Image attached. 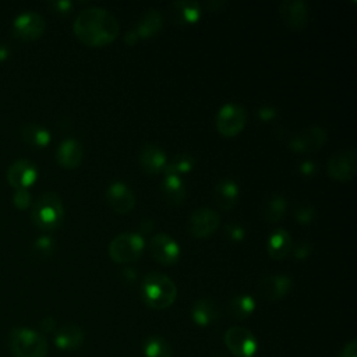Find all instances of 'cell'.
Instances as JSON below:
<instances>
[{"label": "cell", "mask_w": 357, "mask_h": 357, "mask_svg": "<svg viewBox=\"0 0 357 357\" xmlns=\"http://www.w3.org/2000/svg\"><path fill=\"white\" fill-rule=\"evenodd\" d=\"M73 29L84 45L99 47L112 43L119 36L120 24L106 8L88 7L78 13Z\"/></svg>", "instance_id": "1"}, {"label": "cell", "mask_w": 357, "mask_h": 357, "mask_svg": "<svg viewBox=\"0 0 357 357\" xmlns=\"http://www.w3.org/2000/svg\"><path fill=\"white\" fill-rule=\"evenodd\" d=\"M141 294L146 305L155 310H163L176 301L177 286L167 275L151 272L142 279Z\"/></svg>", "instance_id": "2"}, {"label": "cell", "mask_w": 357, "mask_h": 357, "mask_svg": "<svg viewBox=\"0 0 357 357\" xmlns=\"http://www.w3.org/2000/svg\"><path fill=\"white\" fill-rule=\"evenodd\" d=\"M31 219L40 230H54L64 220V205L59 194L46 191L40 194L31 208Z\"/></svg>", "instance_id": "3"}, {"label": "cell", "mask_w": 357, "mask_h": 357, "mask_svg": "<svg viewBox=\"0 0 357 357\" xmlns=\"http://www.w3.org/2000/svg\"><path fill=\"white\" fill-rule=\"evenodd\" d=\"M7 346L14 357H46L45 336L29 328H14L7 337Z\"/></svg>", "instance_id": "4"}, {"label": "cell", "mask_w": 357, "mask_h": 357, "mask_svg": "<svg viewBox=\"0 0 357 357\" xmlns=\"http://www.w3.org/2000/svg\"><path fill=\"white\" fill-rule=\"evenodd\" d=\"M145 248V240L142 234L126 231L117 234L109 243V257L119 264L137 261Z\"/></svg>", "instance_id": "5"}, {"label": "cell", "mask_w": 357, "mask_h": 357, "mask_svg": "<svg viewBox=\"0 0 357 357\" xmlns=\"http://www.w3.org/2000/svg\"><path fill=\"white\" fill-rule=\"evenodd\" d=\"M247 123V112L241 105L225 103L216 113V130L225 137H234L243 131Z\"/></svg>", "instance_id": "6"}, {"label": "cell", "mask_w": 357, "mask_h": 357, "mask_svg": "<svg viewBox=\"0 0 357 357\" xmlns=\"http://www.w3.org/2000/svg\"><path fill=\"white\" fill-rule=\"evenodd\" d=\"M328 174L336 181H350L357 170V153L354 149H342L333 153L326 166Z\"/></svg>", "instance_id": "7"}, {"label": "cell", "mask_w": 357, "mask_h": 357, "mask_svg": "<svg viewBox=\"0 0 357 357\" xmlns=\"http://www.w3.org/2000/svg\"><path fill=\"white\" fill-rule=\"evenodd\" d=\"M220 225V216L211 208H198L192 211L188 219V231L195 238L212 236Z\"/></svg>", "instance_id": "8"}, {"label": "cell", "mask_w": 357, "mask_h": 357, "mask_svg": "<svg viewBox=\"0 0 357 357\" xmlns=\"http://www.w3.org/2000/svg\"><path fill=\"white\" fill-rule=\"evenodd\" d=\"M149 252L155 261L162 265H173L180 259V244L166 233L152 236L149 241Z\"/></svg>", "instance_id": "9"}, {"label": "cell", "mask_w": 357, "mask_h": 357, "mask_svg": "<svg viewBox=\"0 0 357 357\" xmlns=\"http://www.w3.org/2000/svg\"><path fill=\"white\" fill-rule=\"evenodd\" d=\"M45 18L35 11H25L20 14L13 24V33L21 40H35L45 32Z\"/></svg>", "instance_id": "10"}, {"label": "cell", "mask_w": 357, "mask_h": 357, "mask_svg": "<svg viewBox=\"0 0 357 357\" xmlns=\"http://www.w3.org/2000/svg\"><path fill=\"white\" fill-rule=\"evenodd\" d=\"M225 343L237 357H251L257 350L255 336L241 326L229 328L225 333Z\"/></svg>", "instance_id": "11"}, {"label": "cell", "mask_w": 357, "mask_h": 357, "mask_svg": "<svg viewBox=\"0 0 357 357\" xmlns=\"http://www.w3.org/2000/svg\"><path fill=\"white\" fill-rule=\"evenodd\" d=\"M326 142V131L321 127L311 126L301 130L298 134L293 135L289 141V148L294 152H314L322 148Z\"/></svg>", "instance_id": "12"}, {"label": "cell", "mask_w": 357, "mask_h": 357, "mask_svg": "<svg viewBox=\"0 0 357 357\" xmlns=\"http://www.w3.org/2000/svg\"><path fill=\"white\" fill-rule=\"evenodd\" d=\"M6 176L14 190H28L38 178V169L31 160L20 159L8 167Z\"/></svg>", "instance_id": "13"}, {"label": "cell", "mask_w": 357, "mask_h": 357, "mask_svg": "<svg viewBox=\"0 0 357 357\" xmlns=\"http://www.w3.org/2000/svg\"><path fill=\"white\" fill-rule=\"evenodd\" d=\"M106 201L117 213H128L135 206V195L123 181H113L106 188Z\"/></svg>", "instance_id": "14"}, {"label": "cell", "mask_w": 357, "mask_h": 357, "mask_svg": "<svg viewBox=\"0 0 357 357\" xmlns=\"http://www.w3.org/2000/svg\"><path fill=\"white\" fill-rule=\"evenodd\" d=\"M279 15L282 21L293 29H303L310 17L308 7L303 0H284L279 6Z\"/></svg>", "instance_id": "15"}, {"label": "cell", "mask_w": 357, "mask_h": 357, "mask_svg": "<svg viewBox=\"0 0 357 357\" xmlns=\"http://www.w3.org/2000/svg\"><path fill=\"white\" fill-rule=\"evenodd\" d=\"M291 289V279L286 275H269L259 280L258 291L269 301L283 298Z\"/></svg>", "instance_id": "16"}, {"label": "cell", "mask_w": 357, "mask_h": 357, "mask_svg": "<svg viewBox=\"0 0 357 357\" xmlns=\"http://www.w3.org/2000/svg\"><path fill=\"white\" fill-rule=\"evenodd\" d=\"M139 165L146 174H158L165 170L167 163V156L162 148L155 144L142 145L138 156Z\"/></svg>", "instance_id": "17"}, {"label": "cell", "mask_w": 357, "mask_h": 357, "mask_svg": "<svg viewBox=\"0 0 357 357\" xmlns=\"http://www.w3.org/2000/svg\"><path fill=\"white\" fill-rule=\"evenodd\" d=\"M169 14L173 22L180 25H191L199 21L202 15V10L198 1L178 0L170 4Z\"/></svg>", "instance_id": "18"}, {"label": "cell", "mask_w": 357, "mask_h": 357, "mask_svg": "<svg viewBox=\"0 0 357 357\" xmlns=\"http://www.w3.org/2000/svg\"><path fill=\"white\" fill-rule=\"evenodd\" d=\"M84 158V149L79 141L67 138L60 142L56 149V160L64 169H75L81 165Z\"/></svg>", "instance_id": "19"}, {"label": "cell", "mask_w": 357, "mask_h": 357, "mask_svg": "<svg viewBox=\"0 0 357 357\" xmlns=\"http://www.w3.org/2000/svg\"><path fill=\"white\" fill-rule=\"evenodd\" d=\"M240 198V188L238 184L230 178L220 180L213 188V199L215 204L223 209L230 211L233 209Z\"/></svg>", "instance_id": "20"}, {"label": "cell", "mask_w": 357, "mask_h": 357, "mask_svg": "<svg viewBox=\"0 0 357 357\" xmlns=\"http://www.w3.org/2000/svg\"><path fill=\"white\" fill-rule=\"evenodd\" d=\"M293 248V240L290 233L286 229H275L268 240H266V250L271 258L273 259H282L287 257V254Z\"/></svg>", "instance_id": "21"}, {"label": "cell", "mask_w": 357, "mask_h": 357, "mask_svg": "<svg viewBox=\"0 0 357 357\" xmlns=\"http://www.w3.org/2000/svg\"><path fill=\"white\" fill-rule=\"evenodd\" d=\"M163 26V17L159 10L149 8L137 22L134 32L137 33L138 39H146L158 35Z\"/></svg>", "instance_id": "22"}, {"label": "cell", "mask_w": 357, "mask_h": 357, "mask_svg": "<svg viewBox=\"0 0 357 357\" xmlns=\"http://www.w3.org/2000/svg\"><path fill=\"white\" fill-rule=\"evenodd\" d=\"M160 190L165 199L172 205H180L185 199L187 188L183 177L174 174H165L160 184Z\"/></svg>", "instance_id": "23"}, {"label": "cell", "mask_w": 357, "mask_h": 357, "mask_svg": "<svg viewBox=\"0 0 357 357\" xmlns=\"http://www.w3.org/2000/svg\"><path fill=\"white\" fill-rule=\"evenodd\" d=\"M82 340H84L82 329L74 324L61 326L54 336L56 346L63 350H74L82 344Z\"/></svg>", "instance_id": "24"}, {"label": "cell", "mask_w": 357, "mask_h": 357, "mask_svg": "<svg viewBox=\"0 0 357 357\" xmlns=\"http://www.w3.org/2000/svg\"><path fill=\"white\" fill-rule=\"evenodd\" d=\"M191 317L194 322L199 326H206L213 324L219 317V310L216 304L209 298H199L194 303L191 308Z\"/></svg>", "instance_id": "25"}, {"label": "cell", "mask_w": 357, "mask_h": 357, "mask_svg": "<svg viewBox=\"0 0 357 357\" xmlns=\"http://www.w3.org/2000/svg\"><path fill=\"white\" fill-rule=\"evenodd\" d=\"M21 137L28 145L33 148H45L52 139L49 130L36 123L25 124L21 130Z\"/></svg>", "instance_id": "26"}, {"label": "cell", "mask_w": 357, "mask_h": 357, "mask_svg": "<svg viewBox=\"0 0 357 357\" xmlns=\"http://www.w3.org/2000/svg\"><path fill=\"white\" fill-rule=\"evenodd\" d=\"M286 209H287L286 198L280 194H272L264 202L261 213L266 222L276 223L278 220H280L284 216Z\"/></svg>", "instance_id": "27"}, {"label": "cell", "mask_w": 357, "mask_h": 357, "mask_svg": "<svg viewBox=\"0 0 357 357\" xmlns=\"http://www.w3.org/2000/svg\"><path fill=\"white\" fill-rule=\"evenodd\" d=\"M255 310V300L250 294H237L233 298H230L227 311L231 317L237 319H245L248 318Z\"/></svg>", "instance_id": "28"}, {"label": "cell", "mask_w": 357, "mask_h": 357, "mask_svg": "<svg viewBox=\"0 0 357 357\" xmlns=\"http://www.w3.org/2000/svg\"><path fill=\"white\" fill-rule=\"evenodd\" d=\"M195 166V159L188 153H178L173 156L170 160H167L165 167V174H174L178 177H183L185 173L191 172Z\"/></svg>", "instance_id": "29"}, {"label": "cell", "mask_w": 357, "mask_h": 357, "mask_svg": "<svg viewBox=\"0 0 357 357\" xmlns=\"http://www.w3.org/2000/svg\"><path fill=\"white\" fill-rule=\"evenodd\" d=\"M144 353L148 357H172L173 349L162 336H151L144 343Z\"/></svg>", "instance_id": "30"}, {"label": "cell", "mask_w": 357, "mask_h": 357, "mask_svg": "<svg viewBox=\"0 0 357 357\" xmlns=\"http://www.w3.org/2000/svg\"><path fill=\"white\" fill-rule=\"evenodd\" d=\"M54 251V241L47 237V236H42L39 238L35 240L33 243V252L36 257L39 258H47L53 254Z\"/></svg>", "instance_id": "31"}, {"label": "cell", "mask_w": 357, "mask_h": 357, "mask_svg": "<svg viewBox=\"0 0 357 357\" xmlns=\"http://www.w3.org/2000/svg\"><path fill=\"white\" fill-rule=\"evenodd\" d=\"M294 218L300 225H310L315 219V209L310 205H301L294 211Z\"/></svg>", "instance_id": "32"}, {"label": "cell", "mask_w": 357, "mask_h": 357, "mask_svg": "<svg viewBox=\"0 0 357 357\" xmlns=\"http://www.w3.org/2000/svg\"><path fill=\"white\" fill-rule=\"evenodd\" d=\"M31 194L28 190H15L13 195V202L18 209H26L31 205Z\"/></svg>", "instance_id": "33"}, {"label": "cell", "mask_w": 357, "mask_h": 357, "mask_svg": "<svg viewBox=\"0 0 357 357\" xmlns=\"http://www.w3.org/2000/svg\"><path fill=\"white\" fill-rule=\"evenodd\" d=\"M226 236L231 240V241H241L245 237V229L237 223H229L225 227Z\"/></svg>", "instance_id": "34"}, {"label": "cell", "mask_w": 357, "mask_h": 357, "mask_svg": "<svg viewBox=\"0 0 357 357\" xmlns=\"http://www.w3.org/2000/svg\"><path fill=\"white\" fill-rule=\"evenodd\" d=\"M291 251L296 259H305L311 254V245L308 243H298L291 248Z\"/></svg>", "instance_id": "35"}, {"label": "cell", "mask_w": 357, "mask_h": 357, "mask_svg": "<svg viewBox=\"0 0 357 357\" xmlns=\"http://www.w3.org/2000/svg\"><path fill=\"white\" fill-rule=\"evenodd\" d=\"M276 116H278L276 109H273V107H271V106H262V107L258 110V117H259L262 121H271V120H273Z\"/></svg>", "instance_id": "36"}, {"label": "cell", "mask_w": 357, "mask_h": 357, "mask_svg": "<svg viewBox=\"0 0 357 357\" xmlns=\"http://www.w3.org/2000/svg\"><path fill=\"white\" fill-rule=\"evenodd\" d=\"M50 7H52L56 13L67 14V13L71 11L73 3H71V1H53V3H50Z\"/></svg>", "instance_id": "37"}, {"label": "cell", "mask_w": 357, "mask_h": 357, "mask_svg": "<svg viewBox=\"0 0 357 357\" xmlns=\"http://www.w3.org/2000/svg\"><path fill=\"white\" fill-rule=\"evenodd\" d=\"M298 170L304 176H311V174H314L317 172V165L314 162H311V160H304V162L300 163Z\"/></svg>", "instance_id": "38"}, {"label": "cell", "mask_w": 357, "mask_h": 357, "mask_svg": "<svg viewBox=\"0 0 357 357\" xmlns=\"http://www.w3.org/2000/svg\"><path fill=\"white\" fill-rule=\"evenodd\" d=\"M339 357H357V343L356 340H351L350 343H347L343 350L340 351Z\"/></svg>", "instance_id": "39"}, {"label": "cell", "mask_w": 357, "mask_h": 357, "mask_svg": "<svg viewBox=\"0 0 357 357\" xmlns=\"http://www.w3.org/2000/svg\"><path fill=\"white\" fill-rule=\"evenodd\" d=\"M54 326H56V322H54V319H53L52 317H46V318L42 319V322H40V328H42V331H45V332H52V331L54 329Z\"/></svg>", "instance_id": "40"}, {"label": "cell", "mask_w": 357, "mask_h": 357, "mask_svg": "<svg viewBox=\"0 0 357 357\" xmlns=\"http://www.w3.org/2000/svg\"><path fill=\"white\" fill-rule=\"evenodd\" d=\"M124 40H126L127 45H134V43L138 40V36H137V33L134 32V29H130V31L126 32Z\"/></svg>", "instance_id": "41"}, {"label": "cell", "mask_w": 357, "mask_h": 357, "mask_svg": "<svg viewBox=\"0 0 357 357\" xmlns=\"http://www.w3.org/2000/svg\"><path fill=\"white\" fill-rule=\"evenodd\" d=\"M7 56H8V50L4 46H0V60L7 59Z\"/></svg>", "instance_id": "42"}, {"label": "cell", "mask_w": 357, "mask_h": 357, "mask_svg": "<svg viewBox=\"0 0 357 357\" xmlns=\"http://www.w3.org/2000/svg\"><path fill=\"white\" fill-rule=\"evenodd\" d=\"M212 357H226L225 354H220V353H216V354H213Z\"/></svg>", "instance_id": "43"}]
</instances>
